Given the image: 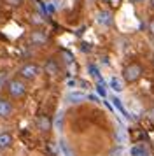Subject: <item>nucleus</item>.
Masks as SVG:
<instances>
[{"instance_id": "6ab92c4d", "label": "nucleus", "mask_w": 154, "mask_h": 156, "mask_svg": "<svg viewBox=\"0 0 154 156\" xmlns=\"http://www.w3.org/2000/svg\"><path fill=\"white\" fill-rule=\"evenodd\" d=\"M149 32H151V34L154 35V20H152L151 23H149Z\"/></svg>"}, {"instance_id": "2eb2a0df", "label": "nucleus", "mask_w": 154, "mask_h": 156, "mask_svg": "<svg viewBox=\"0 0 154 156\" xmlns=\"http://www.w3.org/2000/svg\"><path fill=\"white\" fill-rule=\"evenodd\" d=\"M96 91H98V95H102V97H105V95H107V90H105L103 81H102V83H98V84H96Z\"/></svg>"}, {"instance_id": "aec40b11", "label": "nucleus", "mask_w": 154, "mask_h": 156, "mask_svg": "<svg viewBox=\"0 0 154 156\" xmlns=\"http://www.w3.org/2000/svg\"><path fill=\"white\" fill-rule=\"evenodd\" d=\"M151 5H152V7H154V0H151Z\"/></svg>"}, {"instance_id": "20e7f679", "label": "nucleus", "mask_w": 154, "mask_h": 156, "mask_svg": "<svg viewBox=\"0 0 154 156\" xmlns=\"http://www.w3.org/2000/svg\"><path fill=\"white\" fill-rule=\"evenodd\" d=\"M96 23L103 25V27H110L112 23H114V18H112V14L109 11H100L96 14Z\"/></svg>"}, {"instance_id": "39448f33", "label": "nucleus", "mask_w": 154, "mask_h": 156, "mask_svg": "<svg viewBox=\"0 0 154 156\" xmlns=\"http://www.w3.org/2000/svg\"><path fill=\"white\" fill-rule=\"evenodd\" d=\"M30 41L35 46H42V44H46V41H47V35L44 32H32V39Z\"/></svg>"}, {"instance_id": "9b49d317", "label": "nucleus", "mask_w": 154, "mask_h": 156, "mask_svg": "<svg viewBox=\"0 0 154 156\" xmlns=\"http://www.w3.org/2000/svg\"><path fill=\"white\" fill-rule=\"evenodd\" d=\"M46 72H47V74H51V76L58 74V63H56L54 60H49L47 63H46Z\"/></svg>"}, {"instance_id": "f3484780", "label": "nucleus", "mask_w": 154, "mask_h": 156, "mask_svg": "<svg viewBox=\"0 0 154 156\" xmlns=\"http://www.w3.org/2000/svg\"><path fill=\"white\" fill-rule=\"evenodd\" d=\"M63 56H65V62H67V63H72V62H74V60H72V55H70V53H67V51L63 53Z\"/></svg>"}, {"instance_id": "6e6552de", "label": "nucleus", "mask_w": 154, "mask_h": 156, "mask_svg": "<svg viewBox=\"0 0 154 156\" xmlns=\"http://www.w3.org/2000/svg\"><path fill=\"white\" fill-rule=\"evenodd\" d=\"M112 104H114V107H116V109H117L119 112L123 114V116H124V118H130V114L126 112V109H124V105H123V104H121V100L117 98V97H112Z\"/></svg>"}, {"instance_id": "f257e3e1", "label": "nucleus", "mask_w": 154, "mask_h": 156, "mask_svg": "<svg viewBox=\"0 0 154 156\" xmlns=\"http://www.w3.org/2000/svg\"><path fill=\"white\" fill-rule=\"evenodd\" d=\"M123 76H124V79L128 81V83H135V81L142 76V67L137 65V63L128 65L124 70H123Z\"/></svg>"}, {"instance_id": "a211bd4d", "label": "nucleus", "mask_w": 154, "mask_h": 156, "mask_svg": "<svg viewBox=\"0 0 154 156\" xmlns=\"http://www.w3.org/2000/svg\"><path fill=\"white\" fill-rule=\"evenodd\" d=\"M7 4H11V5H19L21 4V0H5Z\"/></svg>"}, {"instance_id": "ddd939ff", "label": "nucleus", "mask_w": 154, "mask_h": 156, "mask_svg": "<svg viewBox=\"0 0 154 156\" xmlns=\"http://www.w3.org/2000/svg\"><path fill=\"white\" fill-rule=\"evenodd\" d=\"M130 154L131 156H149V153H147L142 146H135V147L130 149Z\"/></svg>"}, {"instance_id": "0eeeda50", "label": "nucleus", "mask_w": 154, "mask_h": 156, "mask_svg": "<svg viewBox=\"0 0 154 156\" xmlns=\"http://www.w3.org/2000/svg\"><path fill=\"white\" fill-rule=\"evenodd\" d=\"M11 111H12L11 104H9L7 100L0 98V116H2V118H5V116H9V114H11Z\"/></svg>"}, {"instance_id": "dca6fc26", "label": "nucleus", "mask_w": 154, "mask_h": 156, "mask_svg": "<svg viewBox=\"0 0 154 156\" xmlns=\"http://www.w3.org/2000/svg\"><path fill=\"white\" fill-rule=\"evenodd\" d=\"M60 147H61V151H63L67 156H74V154H72V151H70V147L65 144V142H60Z\"/></svg>"}, {"instance_id": "f8f14e48", "label": "nucleus", "mask_w": 154, "mask_h": 156, "mask_svg": "<svg viewBox=\"0 0 154 156\" xmlns=\"http://www.w3.org/2000/svg\"><path fill=\"white\" fill-rule=\"evenodd\" d=\"M11 142H12V139H11V135L9 133H0V149L9 147Z\"/></svg>"}, {"instance_id": "412c9836", "label": "nucleus", "mask_w": 154, "mask_h": 156, "mask_svg": "<svg viewBox=\"0 0 154 156\" xmlns=\"http://www.w3.org/2000/svg\"><path fill=\"white\" fill-rule=\"evenodd\" d=\"M137 2H144V0H137Z\"/></svg>"}, {"instance_id": "f03ea898", "label": "nucleus", "mask_w": 154, "mask_h": 156, "mask_svg": "<svg viewBox=\"0 0 154 156\" xmlns=\"http://www.w3.org/2000/svg\"><path fill=\"white\" fill-rule=\"evenodd\" d=\"M39 72H40V69H39L35 63H26V65L21 67L19 76L25 77V79H35L37 76H39Z\"/></svg>"}, {"instance_id": "423d86ee", "label": "nucleus", "mask_w": 154, "mask_h": 156, "mask_svg": "<svg viewBox=\"0 0 154 156\" xmlns=\"http://www.w3.org/2000/svg\"><path fill=\"white\" fill-rule=\"evenodd\" d=\"M84 98H86V95H84L82 91H72V93H68V97H67V100H68L70 104H79V102H82Z\"/></svg>"}, {"instance_id": "1a4fd4ad", "label": "nucleus", "mask_w": 154, "mask_h": 156, "mask_svg": "<svg viewBox=\"0 0 154 156\" xmlns=\"http://www.w3.org/2000/svg\"><path fill=\"white\" fill-rule=\"evenodd\" d=\"M88 72H89V76H91V77H95V79L98 81V83H102V76H100V70H98V67H96V65L89 63V65H88Z\"/></svg>"}, {"instance_id": "9d476101", "label": "nucleus", "mask_w": 154, "mask_h": 156, "mask_svg": "<svg viewBox=\"0 0 154 156\" xmlns=\"http://www.w3.org/2000/svg\"><path fill=\"white\" fill-rule=\"evenodd\" d=\"M109 86H110L112 90L116 93H119V91H123V83L119 81L117 77H112V79H109Z\"/></svg>"}, {"instance_id": "4468645a", "label": "nucleus", "mask_w": 154, "mask_h": 156, "mask_svg": "<svg viewBox=\"0 0 154 156\" xmlns=\"http://www.w3.org/2000/svg\"><path fill=\"white\" fill-rule=\"evenodd\" d=\"M49 126H51V123H49L47 118H44V116H42V118H39V128H40V130H44V132H46V130H49Z\"/></svg>"}, {"instance_id": "7ed1b4c3", "label": "nucleus", "mask_w": 154, "mask_h": 156, "mask_svg": "<svg viewBox=\"0 0 154 156\" xmlns=\"http://www.w3.org/2000/svg\"><path fill=\"white\" fill-rule=\"evenodd\" d=\"M7 86H9L7 90H9V93H11L12 97H23V95H25V90H26L25 84H23V81H19V79H12Z\"/></svg>"}]
</instances>
